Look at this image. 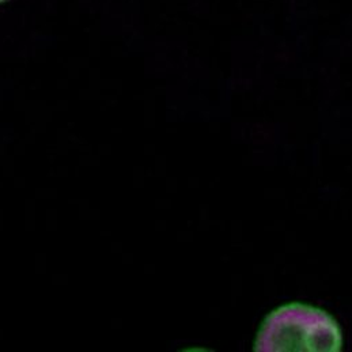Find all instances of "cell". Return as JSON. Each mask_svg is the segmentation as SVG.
<instances>
[{
    "mask_svg": "<svg viewBox=\"0 0 352 352\" xmlns=\"http://www.w3.org/2000/svg\"><path fill=\"white\" fill-rule=\"evenodd\" d=\"M1 1H4V0H0V3H1Z\"/></svg>",
    "mask_w": 352,
    "mask_h": 352,
    "instance_id": "cell-2",
    "label": "cell"
},
{
    "mask_svg": "<svg viewBox=\"0 0 352 352\" xmlns=\"http://www.w3.org/2000/svg\"><path fill=\"white\" fill-rule=\"evenodd\" d=\"M343 333L327 311L305 305L287 303L270 313L254 342L257 352H339Z\"/></svg>",
    "mask_w": 352,
    "mask_h": 352,
    "instance_id": "cell-1",
    "label": "cell"
}]
</instances>
